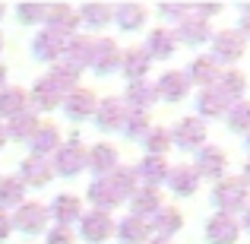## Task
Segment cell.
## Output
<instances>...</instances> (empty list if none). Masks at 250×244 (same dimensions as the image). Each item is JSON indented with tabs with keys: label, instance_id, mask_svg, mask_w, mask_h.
Wrapping results in <instances>:
<instances>
[{
	"label": "cell",
	"instance_id": "f5cc1de1",
	"mask_svg": "<svg viewBox=\"0 0 250 244\" xmlns=\"http://www.w3.org/2000/svg\"><path fill=\"white\" fill-rule=\"evenodd\" d=\"M3 143H6V130H3V124H0V149H3Z\"/></svg>",
	"mask_w": 250,
	"mask_h": 244
},
{
	"label": "cell",
	"instance_id": "9f6ffc18",
	"mask_svg": "<svg viewBox=\"0 0 250 244\" xmlns=\"http://www.w3.org/2000/svg\"><path fill=\"white\" fill-rule=\"evenodd\" d=\"M247 149H250V133H247Z\"/></svg>",
	"mask_w": 250,
	"mask_h": 244
},
{
	"label": "cell",
	"instance_id": "d4e9b609",
	"mask_svg": "<svg viewBox=\"0 0 250 244\" xmlns=\"http://www.w3.org/2000/svg\"><path fill=\"white\" fill-rule=\"evenodd\" d=\"M67 102H63V111H67V117H73V121H85V117L95 114V92L89 89H73L70 95H63Z\"/></svg>",
	"mask_w": 250,
	"mask_h": 244
},
{
	"label": "cell",
	"instance_id": "7bdbcfd3",
	"mask_svg": "<svg viewBox=\"0 0 250 244\" xmlns=\"http://www.w3.org/2000/svg\"><path fill=\"white\" fill-rule=\"evenodd\" d=\"M143 146H146V155H162V153H168V146H171L168 130H165V127H152V130L146 133V140H143Z\"/></svg>",
	"mask_w": 250,
	"mask_h": 244
},
{
	"label": "cell",
	"instance_id": "836d02e7",
	"mask_svg": "<svg viewBox=\"0 0 250 244\" xmlns=\"http://www.w3.org/2000/svg\"><path fill=\"white\" fill-rule=\"evenodd\" d=\"M25 105H29V95H25V89H19V86H3L0 89V117H16L25 111Z\"/></svg>",
	"mask_w": 250,
	"mask_h": 244
},
{
	"label": "cell",
	"instance_id": "6da1fadb",
	"mask_svg": "<svg viewBox=\"0 0 250 244\" xmlns=\"http://www.w3.org/2000/svg\"><path fill=\"white\" fill-rule=\"evenodd\" d=\"M212 203L219 206V213H225V216L238 213V209H247V187H244V181H241V177L222 175L219 181H215V187H212Z\"/></svg>",
	"mask_w": 250,
	"mask_h": 244
},
{
	"label": "cell",
	"instance_id": "681fc988",
	"mask_svg": "<svg viewBox=\"0 0 250 244\" xmlns=\"http://www.w3.org/2000/svg\"><path fill=\"white\" fill-rule=\"evenodd\" d=\"M241 175H244V177H241V181H244V187H250V159L244 162V171H241Z\"/></svg>",
	"mask_w": 250,
	"mask_h": 244
},
{
	"label": "cell",
	"instance_id": "44dd1931",
	"mask_svg": "<svg viewBox=\"0 0 250 244\" xmlns=\"http://www.w3.org/2000/svg\"><path fill=\"white\" fill-rule=\"evenodd\" d=\"M85 165L95 171L98 177H108L117 168V149L111 143H95L92 149H85Z\"/></svg>",
	"mask_w": 250,
	"mask_h": 244
},
{
	"label": "cell",
	"instance_id": "8992f818",
	"mask_svg": "<svg viewBox=\"0 0 250 244\" xmlns=\"http://www.w3.org/2000/svg\"><path fill=\"white\" fill-rule=\"evenodd\" d=\"M89 67L95 73L108 76L121 67V48H117L114 38H95L92 42V57H89Z\"/></svg>",
	"mask_w": 250,
	"mask_h": 244
},
{
	"label": "cell",
	"instance_id": "484cf974",
	"mask_svg": "<svg viewBox=\"0 0 250 244\" xmlns=\"http://www.w3.org/2000/svg\"><path fill=\"white\" fill-rule=\"evenodd\" d=\"M184 228V216H181V209H174V206H162L159 213H152V222H149V232H155L159 238H171V235H177Z\"/></svg>",
	"mask_w": 250,
	"mask_h": 244
},
{
	"label": "cell",
	"instance_id": "c3c4849f",
	"mask_svg": "<svg viewBox=\"0 0 250 244\" xmlns=\"http://www.w3.org/2000/svg\"><path fill=\"white\" fill-rule=\"evenodd\" d=\"M241 35H244V42L250 38V6L241 10Z\"/></svg>",
	"mask_w": 250,
	"mask_h": 244
},
{
	"label": "cell",
	"instance_id": "bcb514c9",
	"mask_svg": "<svg viewBox=\"0 0 250 244\" xmlns=\"http://www.w3.org/2000/svg\"><path fill=\"white\" fill-rule=\"evenodd\" d=\"M48 244H76V235H73V228H67V225L48 228Z\"/></svg>",
	"mask_w": 250,
	"mask_h": 244
},
{
	"label": "cell",
	"instance_id": "f1b7e54d",
	"mask_svg": "<svg viewBox=\"0 0 250 244\" xmlns=\"http://www.w3.org/2000/svg\"><path fill=\"white\" fill-rule=\"evenodd\" d=\"M92 42H95V38H89V35H73L67 44H63V57H61V61H63V64H70L73 70L89 67V57H92Z\"/></svg>",
	"mask_w": 250,
	"mask_h": 244
},
{
	"label": "cell",
	"instance_id": "83f0119b",
	"mask_svg": "<svg viewBox=\"0 0 250 244\" xmlns=\"http://www.w3.org/2000/svg\"><path fill=\"white\" fill-rule=\"evenodd\" d=\"M149 67H152V61H149V54H146L143 48H127V51L121 54V70H124V76H127L130 83L146 80Z\"/></svg>",
	"mask_w": 250,
	"mask_h": 244
},
{
	"label": "cell",
	"instance_id": "e0dca14e",
	"mask_svg": "<svg viewBox=\"0 0 250 244\" xmlns=\"http://www.w3.org/2000/svg\"><path fill=\"white\" fill-rule=\"evenodd\" d=\"M124 117H127V108H124L121 98L108 95L95 105V124L102 130H121L124 127Z\"/></svg>",
	"mask_w": 250,
	"mask_h": 244
},
{
	"label": "cell",
	"instance_id": "f907efd6",
	"mask_svg": "<svg viewBox=\"0 0 250 244\" xmlns=\"http://www.w3.org/2000/svg\"><path fill=\"white\" fill-rule=\"evenodd\" d=\"M241 228H247V232H250V206L244 209V219H241Z\"/></svg>",
	"mask_w": 250,
	"mask_h": 244
},
{
	"label": "cell",
	"instance_id": "4fadbf2b",
	"mask_svg": "<svg viewBox=\"0 0 250 244\" xmlns=\"http://www.w3.org/2000/svg\"><path fill=\"white\" fill-rule=\"evenodd\" d=\"M19 181L22 187H44V184L54 177V168H51L48 159H38V155H29L22 165H19Z\"/></svg>",
	"mask_w": 250,
	"mask_h": 244
},
{
	"label": "cell",
	"instance_id": "d6986e66",
	"mask_svg": "<svg viewBox=\"0 0 250 244\" xmlns=\"http://www.w3.org/2000/svg\"><path fill=\"white\" fill-rule=\"evenodd\" d=\"M228 108H231V98H228L219 86H206V89L196 95V111H200V117H222Z\"/></svg>",
	"mask_w": 250,
	"mask_h": 244
},
{
	"label": "cell",
	"instance_id": "cb8c5ba5",
	"mask_svg": "<svg viewBox=\"0 0 250 244\" xmlns=\"http://www.w3.org/2000/svg\"><path fill=\"white\" fill-rule=\"evenodd\" d=\"M85 194H89V203L98 209V213H108V209H114V206H121V203H124L121 197H117V190L111 187L108 177H95V181L89 184Z\"/></svg>",
	"mask_w": 250,
	"mask_h": 244
},
{
	"label": "cell",
	"instance_id": "ba28073f",
	"mask_svg": "<svg viewBox=\"0 0 250 244\" xmlns=\"http://www.w3.org/2000/svg\"><path fill=\"white\" fill-rule=\"evenodd\" d=\"M174 42H181V44H190V48H196V44H203V42H209L212 38V25L206 22V19H200V16H193V13H187V16L181 19V22L174 25Z\"/></svg>",
	"mask_w": 250,
	"mask_h": 244
},
{
	"label": "cell",
	"instance_id": "7402d4cb",
	"mask_svg": "<svg viewBox=\"0 0 250 244\" xmlns=\"http://www.w3.org/2000/svg\"><path fill=\"white\" fill-rule=\"evenodd\" d=\"M133 171L140 177V187H159L168 177V162H165V155H143V162Z\"/></svg>",
	"mask_w": 250,
	"mask_h": 244
},
{
	"label": "cell",
	"instance_id": "ee69618b",
	"mask_svg": "<svg viewBox=\"0 0 250 244\" xmlns=\"http://www.w3.org/2000/svg\"><path fill=\"white\" fill-rule=\"evenodd\" d=\"M44 13H48L44 3H19L16 6V16L22 22H44Z\"/></svg>",
	"mask_w": 250,
	"mask_h": 244
},
{
	"label": "cell",
	"instance_id": "db71d44e",
	"mask_svg": "<svg viewBox=\"0 0 250 244\" xmlns=\"http://www.w3.org/2000/svg\"><path fill=\"white\" fill-rule=\"evenodd\" d=\"M146 244H171V241H165V238H152V241H146Z\"/></svg>",
	"mask_w": 250,
	"mask_h": 244
},
{
	"label": "cell",
	"instance_id": "11a10c76",
	"mask_svg": "<svg viewBox=\"0 0 250 244\" xmlns=\"http://www.w3.org/2000/svg\"><path fill=\"white\" fill-rule=\"evenodd\" d=\"M3 13H6V6H3V3H0V16H3Z\"/></svg>",
	"mask_w": 250,
	"mask_h": 244
},
{
	"label": "cell",
	"instance_id": "7a4b0ae2",
	"mask_svg": "<svg viewBox=\"0 0 250 244\" xmlns=\"http://www.w3.org/2000/svg\"><path fill=\"white\" fill-rule=\"evenodd\" d=\"M10 225L19 228V232H25V235H42L44 228H48V209L35 200H25V203L16 206V216L10 219Z\"/></svg>",
	"mask_w": 250,
	"mask_h": 244
},
{
	"label": "cell",
	"instance_id": "52a82bcc",
	"mask_svg": "<svg viewBox=\"0 0 250 244\" xmlns=\"http://www.w3.org/2000/svg\"><path fill=\"white\" fill-rule=\"evenodd\" d=\"M80 235H83V241H89V244H102L114 235V219H111L108 213H98V209L83 213L80 216Z\"/></svg>",
	"mask_w": 250,
	"mask_h": 244
},
{
	"label": "cell",
	"instance_id": "5b68a950",
	"mask_svg": "<svg viewBox=\"0 0 250 244\" xmlns=\"http://www.w3.org/2000/svg\"><path fill=\"white\" fill-rule=\"evenodd\" d=\"M244 51H247V42H244V35L241 32H234V29H225V32H219V35H212V61L215 64H234V61H241L244 57Z\"/></svg>",
	"mask_w": 250,
	"mask_h": 244
},
{
	"label": "cell",
	"instance_id": "d590c367",
	"mask_svg": "<svg viewBox=\"0 0 250 244\" xmlns=\"http://www.w3.org/2000/svg\"><path fill=\"white\" fill-rule=\"evenodd\" d=\"M76 16H80V22L89 25V29H104V25L111 22V6L108 3H83L80 10H76Z\"/></svg>",
	"mask_w": 250,
	"mask_h": 244
},
{
	"label": "cell",
	"instance_id": "f6af8a7d",
	"mask_svg": "<svg viewBox=\"0 0 250 244\" xmlns=\"http://www.w3.org/2000/svg\"><path fill=\"white\" fill-rule=\"evenodd\" d=\"M187 13H190V6H184V3H162V6H159V16H162V19H171L174 25L181 22Z\"/></svg>",
	"mask_w": 250,
	"mask_h": 244
},
{
	"label": "cell",
	"instance_id": "5bb4252c",
	"mask_svg": "<svg viewBox=\"0 0 250 244\" xmlns=\"http://www.w3.org/2000/svg\"><path fill=\"white\" fill-rule=\"evenodd\" d=\"M63 44H67V38H61L57 32L51 29H42L35 38H32V51H35L38 61H48V64H57L63 57Z\"/></svg>",
	"mask_w": 250,
	"mask_h": 244
},
{
	"label": "cell",
	"instance_id": "4316f807",
	"mask_svg": "<svg viewBox=\"0 0 250 244\" xmlns=\"http://www.w3.org/2000/svg\"><path fill=\"white\" fill-rule=\"evenodd\" d=\"M159 209H162V194L155 187H136L130 194V216L146 219V216L159 213Z\"/></svg>",
	"mask_w": 250,
	"mask_h": 244
},
{
	"label": "cell",
	"instance_id": "ac0fdd59",
	"mask_svg": "<svg viewBox=\"0 0 250 244\" xmlns=\"http://www.w3.org/2000/svg\"><path fill=\"white\" fill-rule=\"evenodd\" d=\"M25 95H29V102L35 105V111H51V108H57V105L63 102V92L57 89L54 83H51V76L35 80V86H32Z\"/></svg>",
	"mask_w": 250,
	"mask_h": 244
},
{
	"label": "cell",
	"instance_id": "74e56055",
	"mask_svg": "<svg viewBox=\"0 0 250 244\" xmlns=\"http://www.w3.org/2000/svg\"><path fill=\"white\" fill-rule=\"evenodd\" d=\"M25 203V187L19 177H0V209Z\"/></svg>",
	"mask_w": 250,
	"mask_h": 244
},
{
	"label": "cell",
	"instance_id": "1f68e13d",
	"mask_svg": "<svg viewBox=\"0 0 250 244\" xmlns=\"http://www.w3.org/2000/svg\"><path fill=\"white\" fill-rule=\"evenodd\" d=\"M111 19L117 22V29L136 32L140 25H146V6H140V3H121V6L111 10Z\"/></svg>",
	"mask_w": 250,
	"mask_h": 244
},
{
	"label": "cell",
	"instance_id": "2e32d148",
	"mask_svg": "<svg viewBox=\"0 0 250 244\" xmlns=\"http://www.w3.org/2000/svg\"><path fill=\"white\" fill-rule=\"evenodd\" d=\"M159 102V95H155V86L140 80V83H130L127 86V95H124V108H130L133 114H146L152 105Z\"/></svg>",
	"mask_w": 250,
	"mask_h": 244
},
{
	"label": "cell",
	"instance_id": "816d5d0a",
	"mask_svg": "<svg viewBox=\"0 0 250 244\" xmlns=\"http://www.w3.org/2000/svg\"><path fill=\"white\" fill-rule=\"evenodd\" d=\"M3 86H6V67L0 64V89H3Z\"/></svg>",
	"mask_w": 250,
	"mask_h": 244
},
{
	"label": "cell",
	"instance_id": "8d00e7d4",
	"mask_svg": "<svg viewBox=\"0 0 250 244\" xmlns=\"http://www.w3.org/2000/svg\"><path fill=\"white\" fill-rule=\"evenodd\" d=\"M108 181H111V187L117 190V197H121V200H130V194L140 187V177H136V171H133V168H124V165L111 171Z\"/></svg>",
	"mask_w": 250,
	"mask_h": 244
},
{
	"label": "cell",
	"instance_id": "30bf717a",
	"mask_svg": "<svg viewBox=\"0 0 250 244\" xmlns=\"http://www.w3.org/2000/svg\"><path fill=\"white\" fill-rule=\"evenodd\" d=\"M196 175L200 177H215L219 181L222 175H225V168H228V155L222 153L219 146H200L196 149Z\"/></svg>",
	"mask_w": 250,
	"mask_h": 244
},
{
	"label": "cell",
	"instance_id": "e575fe53",
	"mask_svg": "<svg viewBox=\"0 0 250 244\" xmlns=\"http://www.w3.org/2000/svg\"><path fill=\"white\" fill-rule=\"evenodd\" d=\"M3 130H6V140H29V136L38 130V114L25 108L22 114L10 117V124H6Z\"/></svg>",
	"mask_w": 250,
	"mask_h": 244
},
{
	"label": "cell",
	"instance_id": "277c9868",
	"mask_svg": "<svg viewBox=\"0 0 250 244\" xmlns=\"http://www.w3.org/2000/svg\"><path fill=\"white\" fill-rule=\"evenodd\" d=\"M168 136H171V143L181 146V149H200V146H206V124H203L200 117H181V121L168 130Z\"/></svg>",
	"mask_w": 250,
	"mask_h": 244
},
{
	"label": "cell",
	"instance_id": "6f0895ef",
	"mask_svg": "<svg viewBox=\"0 0 250 244\" xmlns=\"http://www.w3.org/2000/svg\"><path fill=\"white\" fill-rule=\"evenodd\" d=\"M0 48H3V38H0Z\"/></svg>",
	"mask_w": 250,
	"mask_h": 244
},
{
	"label": "cell",
	"instance_id": "3957f363",
	"mask_svg": "<svg viewBox=\"0 0 250 244\" xmlns=\"http://www.w3.org/2000/svg\"><path fill=\"white\" fill-rule=\"evenodd\" d=\"M51 168H54L57 175H63V177H76L85 168V149H83V143L76 140V136L70 143H61L57 153H54V165H51Z\"/></svg>",
	"mask_w": 250,
	"mask_h": 244
},
{
	"label": "cell",
	"instance_id": "9c48e42d",
	"mask_svg": "<svg viewBox=\"0 0 250 244\" xmlns=\"http://www.w3.org/2000/svg\"><path fill=\"white\" fill-rule=\"evenodd\" d=\"M187 92H190V80H187L184 70H168V73H162L159 83H155V95L165 98V102H171V105L184 102Z\"/></svg>",
	"mask_w": 250,
	"mask_h": 244
},
{
	"label": "cell",
	"instance_id": "b9f144b4",
	"mask_svg": "<svg viewBox=\"0 0 250 244\" xmlns=\"http://www.w3.org/2000/svg\"><path fill=\"white\" fill-rule=\"evenodd\" d=\"M121 130H124L127 140H146V133L152 130V124H149V114H133V111H127Z\"/></svg>",
	"mask_w": 250,
	"mask_h": 244
},
{
	"label": "cell",
	"instance_id": "ffe728a7",
	"mask_svg": "<svg viewBox=\"0 0 250 244\" xmlns=\"http://www.w3.org/2000/svg\"><path fill=\"white\" fill-rule=\"evenodd\" d=\"M165 184L177 197H193L196 187H200V175H196L193 165H174V168H168Z\"/></svg>",
	"mask_w": 250,
	"mask_h": 244
},
{
	"label": "cell",
	"instance_id": "ab89813d",
	"mask_svg": "<svg viewBox=\"0 0 250 244\" xmlns=\"http://www.w3.org/2000/svg\"><path fill=\"white\" fill-rule=\"evenodd\" d=\"M51 83L57 86V89L63 92V95H70V92L76 89V80H80V70H73L70 64H63V61H57L54 64V70H51Z\"/></svg>",
	"mask_w": 250,
	"mask_h": 244
},
{
	"label": "cell",
	"instance_id": "7c38bea8",
	"mask_svg": "<svg viewBox=\"0 0 250 244\" xmlns=\"http://www.w3.org/2000/svg\"><path fill=\"white\" fill-rule=\"evenodd\" d=\"M80 216H83V203L73 194H57L48 206V219H54L57 225H67V228L73 222H80Z\"/></svg>",
	"mask_w": 250,
	"mask_h": 244
},
{
	"label": "cell",
	"instance_id": "7dc6e473",
	"mask_svg": "<svg viewBox=\"0 0 250 244\" xmlns=\"http://www.w3.org/2000/svg\"><path fill=\"white\" fill-rule=\"evenodd\" d=\"M10 232H13V225H10V216L0 209V241H6L10 238Z\"/></svg>",
	"mask_w": 250,
	"mask_h": 244
},
{
	"label": "cell",
	"instance_id": "9a60e30c",
	"mask_svg": "<svg viewBox=\"0 0 250 244\" xmlns=\"http://www.w3.org/2000/svg\"><path fill=\"white\" fill-rule=\"evenodd\" d=\"M44 22H48L51 32H57L61 38H67L70 32L80 25V16H76V6H70V3H54V6H48V13H44Z\"/></svg>",
	"mask_w": 250,
	"mask_h": 244
},
{
	"label": "cell",
	"instance_id": "d6a6232c",
	"mask_svg": "<svg viewBox=\"0 0 250 244\" xmlns=\"http://www.w3.org/2000/svg\"><path fill=\"white\" fill-rule=\"evenodd\" d=\"M184 73H187L190 83H200L203 89H206V86H215V83H219L222 70H219V64H215L212 57H196V61L190 64Z\"/></svg>",
	"mask_w": 250,
	"mask_h": 244
},
{
	"label": "cell",
	"instance_id": "f35d334b",
	"mask_svg": "<svg viewBox=\"0 0 250 244\" xmlns=\"http://www.w3.org/2000/svg\"><path fill=\"white\" fill-rule=\"evenodd\" d=\"M215 86H219V89L225 92L231 102H241V98H244V92H247V76L241 73V70H228V73L219 76V83H215Z\"/></svg>",
	"mask_w": 250,
	"mask_h": 244
},
{
	"label": "cell",
	"instance_id": "603a6c76",
	"mask_svg": "<svg viewBox=\"0 0 250 244\" xmlns=\"http://www.w3.org/2000/svg\"><path fill=\"white\" fill-rule=\"evenodd\" d=\"M57 146H61V130H57L54 124H38V130L29 136V149H32V155H38V159L54 155Z\"/></svg>",
	"mask_w": 250,
	"mask_h": 244
},
{
	"label": "cell",
	"instance_id": "4dcf8cb0",
	"mask_svg": "<svg viewBox=\"0 0 250 244\" xmlns=\"http://www.w3.org/2000/svg\"><path fill=\"white\" fill-rule=\"evenodd\" d=\"M174 48H177V42H174V35H171V29H152L143 51L149 54V61H165V57L174 54Z\"/></svg>",
	"mask_w": 250,
	"mask_h": 244
},
{
	"label": "cell",
	"instance_id": "60d3db41",
	"mask_svg": "<svg viewBox=\"0 0 250 244\" xmlns=\"http://www.w3.org/2000/svg\"><path fill=\"white\" fill-rule=\"evenodd\" d=\"M228 114V130L234 133H250V102H231V108L225 111Z\"/></svg>",
	"mask_w": 250,
	"mask_h": 244
},
{
	"label": "cell",
	"instance_id": "8fae6325",
	"mask_svg": "<svg viewBox=\"0 0 250 244\" xmlns=\"http://www.w3.org/2000/svg\"><path fill=\"white\" fill-rule=\"evenodd\" d=\"M238 238H241V225L234 222V216L215 213L206 222V241L209 244H234Z\"/></svg>",
	"mask_w": 250,
	"mask_h": 244
},
{
	"label": "cell",
	"instance_id": "f546056e",
	"mask_svg": "<svg viewBox=\"0 0 250 244\" xmlns=\"http://www.w3.org/2000/svg\"><path fill=\"white\" fill-rule=\"evenodd\" d=\"M114 235L121 238V244H146L149 241V222L136 219V216H127V219L114 222Z\"/></svg>",
	"mask_w": 250,
	"mask_h": 244
}]
</instances>
